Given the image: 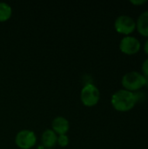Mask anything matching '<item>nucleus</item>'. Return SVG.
I'll use <instances>...</instances> for the list:
<instances>
[{"mask_svg":"<svg viewBox=\"0 0 148 149\" xmlns=\"http://www.w3.org/2000/svg\"><path fill=\"white\" fill-rule=\"evenodd\" d=\"M37 141L36 134L31 130H21L15 138V142L19 148L30 149L35 146Z\"/></svg>","mask_w":148,"mask_h":149,"instance_id":"20e7f679","label":"nucleus"},{"mask_svg":"<svg viewBox=\"0 0 148 149\" xmlns=\"http://www.w3.org/2000/svg\"><path fill=\"white\" fill-rule=\"evenodd\" d=\"M141 69H142V72H143L142 75H143L147 79H148V58H147V59L143 62Z\"/></svg>","mask_w":148,"mask_h":149,"instance_id":"f8f14e48","label":"nucleus"},{"mask_svg":"<svg viewBox=\"0 0 148 149\" xmlns=\"http://www.w3.org/2000/svg\"><path fill=\"white\" fill-rule=\"evenodd\" d=\"M99 91L97 88V86H95L93 84H87L81 90V101L86 107L95 106L99 102Z\"/></svg>","mask_w":148,"mask_h":149,"instance_id":"7ed1b4c3","label":"nucleus"},{"mask_svg":"<svg viewBox=\"0 0 148 149\" xmlns=\"http://www.w3.org/2000/svg\"><path fill=\"white\" fill-rule=\"evenodd\" d=\"M51 126H52L53 131L56 134H58V135L65 134L67 133V131L69 130V127H70L69 121L62 116L56 117L52 120Z\"/></svg>","mask_w":148,"mask_h":149,"instance_id":"0eeeda50","label":"nucleus"},{"mask_svg":"<svg viewBox=\"0 0 148 149\" xmlns=\"http://www.w3.org/2000/svg\"><path fill=\"white\" fill-rule=\"evenodd\" d=\"M136 26L138 31L141 35L148 37V10L142 12L140 15L137 20Z\"/></svg>","mask_w":148,"mask_h":149,"instance_id":"1a4fd4ad","label":"nucleus"},{"mask_svg":"<svg viewBox=\"0 0 148 149\" xmlns=\"http://www.w3.org/2000/svg\"><path fill=\"white\" fill-rule=\"evenodd\" d=\"M144 49H145V52L148 54V39L146 41L145 43V45H144Z\"/></svg>","mask_w":148,"mask_h":149,"instance_id":"4468645a","label":"nucleus"},{"mask_svg":"<svg viewBox=\"0 0 148 149\" xmlns=\"http://www.w3.org/2000/svg\"><path fill=\"white\" fill-rule=\"evenodd\" d=\"M46 149H53V148H46Z\"/></svg>","mask_w":148,"mask_h":149,"instance_id":"2eb2a0df","label":"nucleus"},{"mask_svg":"<svg viewBox=\"0 0 148 149\" xmlns=\"http://www.w3.org/2000/svg\"><path fill=\"white\" fill-rule=\"evenodd\" d=\"M147 83H148V82H147Z\"/></svg>","mask_w":148,"mask_h":149,"instance_id":"dca6fc26","label":"nucleus"},{"mask_svg":"<svg viewBox=\"0 0 148 149\" xmlns=\"http://www.w3.org/2000/svg\"><path fill=\"white\" fill-rule=\"evenodd\" d=\"M114 27L118 32L128 35L135 30L136 22L133 17L127 15H121L116 18L114 22Z\"/></svg>","mask_w":148,"mask_h":149,"instance_id":"39448f33","label":"nucleus"},{"mask_svg":"<svg viewBox=\"0 0 148 149\" xmlns=\"http://www.w3.org/2000/svg\"><path fill=\"white\" fill-rule=\"evenodd\" d=\"M57 134L51 129L45 130L42 134V143L47 148H51L54 147L57 143Z\"/></svg>","mask_w":148,"mask_h":149,"instance_id":"6e6552de","label":"nucleus"},{"mask_svg":"<svg viewBox=\"0 0 148 149\" xmlns=\"http://www.w3.org/2000/svg\"><path fill=\"white\" fill-rule=\"evenodd\" d=\"M138 100L137 95L126 89L119 90L112 96L113 107L120 112H126L133 108Z\"/></svg>","mask_w":148,"mask_h":149,"instance_id":"f257e3e1","label":"nucleus"},{"mask_svg":"<svg viewBox=\"0 0 148 149\" xmlns=\"http://www.w3.org/2000/svg\"><path fill=\"white\" fill-rule=\"evenodd\" d=\"M131 3H133V4H137V5H140V4H143V3H147V1L146 0H140V1H134V0H132L131 1Z\"/></svg>","mask_w":148,"mask_h":149,"instance_id":"ddd939ff","label":"nucleus"},{"mask_svg":"<svg viewBox=\"0 0 148 149\" xmlns=\"http://www.w3.org/2000/svg\"><path fill=\"white\" fill-rule=\"evenodd\" d=\"M147 79L138 72H129L126 73L122 78V85L126 90L133 92L142 88L147 85Z\"/></svg>","mask_w":148,"mask_h":149,"instance_id":"f03ea898","label":"nucleus"},{"mask_svg":"<svg viewBox=\"0 0 148 149\" xmlns=\"http://www.w3.org/2000/svg\"><path fill=\"white\" fill-rule=\"evenodd\" d=\"M120 51L128 55H133L137 53L140 49V42L135 38L132 36L124 37L120 44Z\"/></svg>","mask_w":148,"mask_h":149,"instance_id":"423d86ee","label":"nucleus"},{"mask_svg":"<svg viewBox=\"0 0 148 149\" xmlns=\"http://www.w3.org/2000/svg\"><path fill=\"white\" fill-rule=\"evenodd\" d=\"M12 13L11 7L10 4L4 2H0V22L8 20Z\"/></svg>","mask_w":148,"mask_h":149,"instance_id":"9d476101","label":"nucleus"},{"mask_svg":"<svg viewBox=\"0 0 148 149\" xmlns=\"http://www.w3.org/2000/svg\"><path fill=\"white\" fill-rule=\"evenodd\" d=\"M57 142L58 144L60 146V147H66L68 144H69V138L66 134H61V135H58V140H57Z\"/></svg>","mask_w":148,"mask_h":149,"instance_id":"9b49d317","label":"nucleus"}]
</instances>
